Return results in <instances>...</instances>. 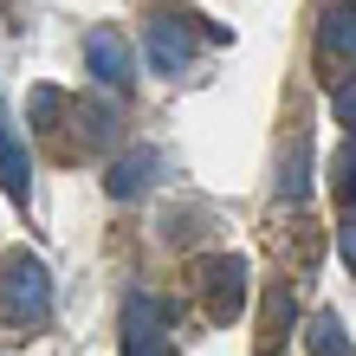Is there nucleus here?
<instances>
[{"mask_svg":"<svg viewBox=\"0 0 356 356\" xmlns=\"http://www.w3.org/2000/svg\"><path fill=\"white\" fill-rule=\"evenodd\" d=\"M65 111H72V97L58 91V85H39V91L26 97V117H33V130H52V123L65 117Z\"/></svg>","mask_w":356,"mask_h":356,"instance_id":"nucleus-12","label":"nucleus"},{"mask_svg":"<svg viewBox=\"0 0 356 356\" xmlns=\"http://www.w3.org/2000/svg\"><path fill=\"white\" fill-rule=\"evenodd\" d=\"M123 356H175L169 324H162V311H156L149 291H136V298L123 305Z\"/></svg>","mask_w":356,"mask_h":356,"instance_id":"nucleus-4","label":"nucleus"},{"mask_svg":"<svg viewBox=\"0 0 356 356\" xmlns=\"http://www.w3.org/2000/svg\"><path fill=\"white\" fill-rule=\"evenodd\" d=\"M330 188H337V201H356V136L337 149V162H330Z\"/></svg>","mask_w":356,"mask_h":356,"instance_id":"nucleus-13","label":"nucleus"},{"mask_svg":"<svg viewBox=\"0 0 356 356\" xmlns=\"http://www.w3.org/2000/svg\"><path fill=\"white\" fill-rule=\"evenodd\" d=\"M85 65H91V78H97L104 91H123V85L136 78V58H130V46H123L111 26H97V33L85 39Z\"/></svg>","mask_w":356,"mask_h":356,"instance_id":"nucleus-6","label":"nucleus"},{"mask_svg":"<svg viewBox=\"0 0 356 356\" xmlns=\"http://www.w3.org/2000/svg\"><path fill=\"white\" fill-rule=\"evenodd\" d=\"M337 253H343V266L356 272V214H350V220L337 227Z\"/></svg>","mask_w":356,"mask_h":356,"instance_id":"nucleus-15","label":"nucleus"},{"mask_svg":"<svg viewBox=\"0 0 356 356\" xmlns=\"http://www.w3.org/2000/svg\"><path fill=\"white\" fill-rule=\"evenodd\" d=\"M195 291L207 324H234L246 311V259L240 253H201L195 259Z\"/></svg>","mask_w":356,"mask_h":356,"instance_id":"nucleus-2","label":"nucleus"},{"mask_svg":"<svg viewBox=\"0 0 356 356\" xmlns=\"http://www.w3.org/2000/svg\"><path fill=\"white\" fill-rule=\"evenodd\" d=\"M330 111H337V123H343V130H356V78L330 85Z\"/></svg>","mask_w":356,"mask_h":356,"instance_id":"nucleus-14","label":"nucleus"},{"mask_svg":"<svg viewBox=\"0 0 356 356\" xmlns=\"http://www.w3.org/2000/svg\"><path fill=\"white\" fill-rule=\"evenodd\" d=\"M0 188H7L13 201L33 195V162H26V143H19V130H13L7 97H0Z\"/></svg>","mask_w":356,"mask_h":356,"instance_id":"nucleus-7","label":"nucleus"},{"mask_svg":"<svg viewBox=\"0 0 356 356\" xmlns=\"http://www.w3.org/2000/svg\"><path fill=\"white\" fill-rule=\"evenodd\" d=\"M195 58V39H188V26L175 13H162L156 26H149V65L162 72V78H181V65Z\"/></svg>","mask_w":356,"mask_h":356,"instance_id":"nucleus-8","label":"nucleus"},{"mask_svg":"<svg viewBox=\"0 0 356 356\" xmlns=\"http://www.w3.org/2000/svg\"><path fill=\"white\" fill-rule=\"evenodd\" d=\"M46 324H52V272L33 253H7L0 259V330L26 337Z\"/></svg>","mask_w":356,"mask_h":356,"instance_id":"nucleus-1","label":"nucleus"},{"mask_svg":"<svg viewBox=\"0 0 356 356\" xmlns=\"http://www.w3.org/2000/svg\"><path fill=\"white\" fill-rule=\"evenodd\" d=\"M291 318H298V305H291V285H272V298H266V318H259V350H266V356L285 343Z\"/></svg>","mask_w":356,"mask_h":356,"instance_id":"nucleus-10","label":"nucleus"},{"mask_svg":"<svg viewBox=\"0 0 356 356\" xmlns=\"http://www.w3.org/2000/svg\"><path fill=\"white\" fill-rule=\"evenodd\" d=\"M318 65L330 72V85H337V78H356V0H337V7L324 13V26H318Z\"/></svg>","mask_w":356,"mask_h":356,"instance_id":"nucleus-3","label":"nucleus"},{"mask_svg":"<svg viewBox=\"0 0 356 356\" xmlns=\"http://www.w3.org/2000/svg\"><path fill=\"white\" fill-rule=\"evenodd\" d=\"M311 175V136H291V156H285V169H279V195L285 201H305V181Z\"/></svg>","mask_w":356,"mask_h":356,"instance_id":"nucleus-11","label":"nucleus"},{"mask_svg":"<svg viewBox=\"0 0 356 356\" xmlns=\"http://www.w3.org/2000/svg\"><path fill=\"white\" fill-rule=\"evenodd\" d=\"M305 350H311V356H356L350 324L337 318V311H311V324H305Z\"/></svg>","mask_w":356,"mask_h":356,"instance_id":"nucleus-9","label":"nucleus"},{"mask_svg":"<svg viewBox=\"0 0 356 356\" xmlns=\"http://www.w3.org/2000/svg\"><path fill=\"white\" fill-rule=\"evenodd\" d=\"M162 169H169V162H162V149H149V143H143V149L117 156L111 169H104V195H111V201H136V195H149V188H156Z\"/></svg>","mask_w":356,"mask_h":356,"instance_id":"nucleus-5","label":"nucleus"}]
</instances>
